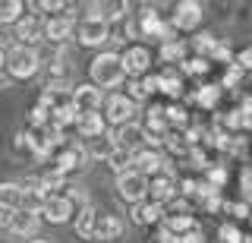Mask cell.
<instances>
[{
    "label": "cell",
    "mask_w": 252,
    "mask_h": 243,
    "mask_svg": "<svg viewBox=\"0 0 252 243\" xmlns=\"http://www.w3.org/2000/svg\"><path fill=\"white\" fill-rule=\"evenodd\" d=\"M114 186H117V196H120L129 208L148 199V177L136 174V171H126V174H120V177L114 180Z\"/></svg>",
    "instance_id": "7"
},
{
    "label": "cell",
    "mask_w": 252,
    "mask_h": 243,
    "mask_svg": "<svg viewBox=\"0 0 252 243\" xmlns=\"http://www.w3.org/2000/svg\"><path fill=\"white\" fill-rule=\"evenodd\" d=\"M123 237V218L110 215V211H98V221H94V243H117Z\"/></svg>",
    "instance_id": "14"
},
{
    "label": "cell",
    "mask_w": 252,
    "mask_h": 243,
    "mask_svg": "<svg viewBox=\"0 0 252 243\" xmlns=\"http://www.w3.org/2000/svg\"><path fill=\"white\" fill-rule=\"evenodd\" d=\"M230 211H233V218H249V206H246V202H233V206H230Z\"/></svg>",
    "instance_id": "36"
},
{
    "label": "cell",
    "mask_w": 252,
    "mask_h": 243,
    "mask_svg": "<svg viewBox=\"0 0 252 243\" xmlns=\"http://www.w3.org/2000/svg\"><path fill=\"white\" fill-rule=\"evenodd\" d=\"M94 221H98V208H94V206H85V208H79V211H76V218H73V231H76V237H79V240H89V243H92Z\"/></svg>",
    "instance_id": "22"
},
{
    "label": "cell",
    "mask_w": 252,
    "mask_h": 243,
    "mask_svg": "<svg viewBox=\"0 0 252 243\" xmlns=\"http://www.w3.org/2000/svg\"><path fill=\"white\" fill-rule=\"evenodd\" d=\"M13 152L16 155H29V139H26V130H19L13 136Z\"/></svg>",
    "instance_id": "33"
},
{
    "label": "cell",
    "mask_w": 252,
    "mask_h": 243,
    "mask_svg": "<svg viewBox=\"0 0 252 243\" xmlns=\"http://www.w3.org/2000/svg\"><path fill=\"white\" fill-rule=\"evenodd\" d=\"M0 38H3V29H0Z\"/></svg>",
    "instance_id": "41"
},
{
    "label": "cell",
    "mask_w": 252,
    "mask_h": 243,
    "mask_svg": "<svg viewBox=\"0 0 252 243\" xmlns=\"http://www.w3.org/2000/svg\"><path fill=\"white\" fill-rule=\"evenodd\" d=\"M220 85H211V82H205L199 92H195V101H199V104L205 107V111H215L218 107V101H220Z\"/></svg>",
    "instance_id": "29"
},
{
    "label": "cell",
    "mask_w": 252,
    "mask_h": 243,
    "mask_svg": "<svg viewBox=\"0 0 252 243\" xmlns=\"http://www.w3.org/2000/svg\"><path fill=\"white\" fill-rule=\"evenodd\" d=\"M0 206L3 208H22V186L16 180H3L0 183Z\"/></svg>",
    "instance_id": "26"
},
{
    "label": "cell",
    "mask_w": 252,
    "mask_h": 243,
    "mask_svg": "<svg viewBox=\"0 0 252 243\" xmlns=\"http://www.w3.org/2000/svg\"><path fill=\"white\" fill-rule=\"evenodd\" d=\"M129 215H132V221H136L139 227H158V224L164 221V206L145 199V202H139V206H132Z\"/></svg>",
    "instance_id": "21"
},
{
    "label": "cell",
    "mask_w": 252,
    "mask_h": 243,
    "mask_svg": "<svg viewBox=\"0 0 252 243\" xmlns=\"http://www.w3.org/2000/svg\"><path fill=\"white\" fill-rule=\"evenodd\" d=\"M240 111L246 114V117H252V92H249V95H243V107H240Z\"/></svg>",
    "instance_id": "37"
},
{
    "label": "cell",
    "mask_w": 252,
    "mask_h": 243,
    "mask_svg": "<svg viewBox=\"0 0 252 243\" xmlns=\"http://www.w3.org/2000/svg\"><path fill=\"white\" fill-rule=\"evenodd\" d=\"M186 51H189V48H186V41L173 35V38H167V41H161V44H158L155 60H158L161 67H180V64L186 60Z\"/></svg>",
    "instance_id": "19"
},
{
    "label": "cell",
    "mask_w": 252,
    "mask_h": 243,
    "mask_svg": "<svg viewBox=\"0 0 252 243\" xmlns=\"http://www.w3.org/2000/svg\"><path fill=\"white\" fill-rule=\"evenodd\" d=\"M139 114V107L132 104L129 98L123 95V92H110L104 95V104H101V117H104L107 130H117V127H126V123H132Z\"/></svg>",
    "instance_id": "5"
},
{
    "label": "cell",
    "mask_w": 252,
    "mask_h": 243,
    "mask_svg": "<svg viewBox=\"0 0 252 243\" xmlns=\"http://www.w3.org/2000/svg\"><path fill=\"white\" fill-rule=\"evenodd\" d=\"M249 76H252V73H249Z\"/></svg>",
    "instance_id": "42"
},
{
    "label": "cell",
    "mask_w": 252,
    "mask_h": 243,
    "mask_svg": "<svg viewBox=\"0 0 252 243\" xmlns=\"http://www.w3.org/2000/svg\"><path fill=\"white\" fill-rule=\"evenodd\" d=\"M41 69L47 73V85H69V76H73V67L66 60V51H57L47 64H41Z\"/></svg>",
    "instance_id": "20"
},
{
    "label": "cell",
    "mask_w": 252,
    "mask_h": 243,
    "mask_svg": "<svg viewBox=\"0 0 252 243\" xmlns=\"http://www.w3.org/2000/svg\"><path fill=\"white\" fill-rule=\"evenodd\" d=\"M233 67H240L243 73H252V44H246V48H243L240 54H236V57L230 60Z\"/></svg>",
    "instance_id": "31"
},
{
    "label": "cell",
    "mask_w": 252,
    "mask_h": 243,
    "mask_svg": "<svg viewBox=\"0 0 252 243\" xmlns=\"http://www.w3.org/2000/svg\"><path fill=\"white\" fill-rule=\"evenodd\" d=\"M29 243H51V240H44V237H32Z\"/></svg>",
    "instance_id": "39"
},
{
    "label": "cell",
    "mask_w": 252,
    "mask_h": 243,
    "mask_svg": "<svg viewBox=\"0 0 252 243\" xmlns=\"http://www.w3.org/2000/svg\"><path fill=\"white\" fill-rule=\"evenodd\" d=\"M76 35V16L73 13H60V16H51L44 19V41L47 44H57V48H63L66 41H73Z\"/></svg>",
    "instance_id": "11"
},
{
    "label": "cell",
    "mask_w": 252,
    "mask_h": 243,
    "mask_svg": "<svg viewBox=\"0 0 252 243\" xmlns=\"http://www.w3.org/2000/svg\"><path fill=\"white\" fill-rule=\"evenodd\" d=\"M41 54L35 48H22V44H10L6 48V67H3V76L13 82H29L41 73Z\"/></svg>",
    "instance_id": "2"
},
{
    "label": "cell",
    "mask_w": 252,
    "mask_h": 243,
    "mask_svg": "<svg viewBox=\"0 0 252 243\" xmlns=\"http://www.w3.org/2000/svg\"><path fill=\"white\" fill-rule=\"evenodd\" d=\"M158 95H164V98H167V104H170V101H180V98H183V76H180V69L177 67H161V69H158Z\"/></svg>",
    "instance_id": "15"
},
{
    "label": "cell",
    "mask_w": 252,
    "mask_h": 243,
    "mask_svg": "<svg viewBox=\"0 0 252 243\" xmlns=\"http://www.w3.org/2000/svg\"><path fill=\"white\" fill-rule=\"evenodd\" d=\"M22 16H26V3L22 0H0V29L16 26Z\"/></svg>",
    "instance_id": "25"
},
{
    "label": "cell",
    "mask_w": 252,
    "mask_h": 243,
    "mask_svg": "<svg viewBox=\"0 0 252 243\" xmlns=\"http://www.w3.org/2000/svg\"><path fill=\"white\" fill-rule=\"evenodd\" d=\"M152 243H180V237H177V234H170L164 224H158L155 234H152Z\"/></svg>",
    "instance_id": "32"
},
{
    "label": "cell",
    "mask_w": 252,
    "mask_h": 243,
    "mask_svg": "<svg viewBox=\"0 0 252 243\" xmlns=\"http://www.w3.org/2000/svg\"><path fill=\"white\" fill-rule=\"evenodd\" d=\"M13 215H16V211L13 208H3V206H0V231H10V224H13Z\"/></svg>",
    "instance_id": "35"
},
{
    "label": "cell",
    "mask_w": 252,
    "mask_h": 243,
    "mask_svg": "<svg viewBox=\"0 0 252 243\" xmlns=\"http://www.w3.org/2000/svg\"><path fill=\"white\" fill-rule=\"evenodd\" d=\"M186 48H192V51H195V57H202V60H208V64H211L215 51L220 48V38H215L211 32H195V35H192V41H189Z\"/></svg>",
    "instance_id": "23"
},
{
    "label": "cell",
    "mask_w": 252,
    "mask_h": 243,
    "mask_svg": "<svg viewBox=\"0 0 252 243\" xmlns=\"http://www.w3.org/2000/svg\"><path fill=\"white\" fill-rule=\"evenodd\" d=\"M38 227H41V218H38V211H29V208H16L13 215V224L6 234H13L16 240H32L38 234Z\"/></svg>",
    "instance_id": "18"
},
{
    "label": "cell",
    "mask_w": 252,
    "mask_h": 243,
    "mask_svg": "<svg viewBox=\"0 0 252 243\" xmlns=\"http://www.w3.org/2000/svg\"><path fill=\"white\" fill-rule=\"evenodd\" d=\"M107 168L114 171V177H120V174H126V171H132V155L129 152H123V148H114V152L107 155Z\"/></svg>",
    "instance_id": "28"
},
{
    "label": "cell",
    "mask_w": 252,
    "mask_h": 243,
    "mask_svg": "<svg viewBox=\"0 0 252 243\" xmlns=\"http://www.w3.org/2000/svg\"><path fill=\"white\" fill-rule=\"evenodd\" d=\"M120 64H123L126 79H145L155 69V51L142 41H132L120 51Z\"/></svg>",
    "instance_id": "4"
},
{
    "label": "cell",
    "mask_w": 252,
    "mask_h": 243,
    "mask_svg": "<svg viewBox=\"0 0 252 243\" xmlns=\"http://www.w3.org/2000/svg\"><path fill=\"white\" fill-rule=\"evenodd\" d=\"M38 218H41V221H47V224H69V221L76 218V206H73V202H69L63 193L47 196L44 206L38 208Z\"/></svg>",
    "instance_id": "10"
},
{
    "label": "cell",
    "mask_w": 252,
    "mask_h": 243,
    "mask_svg": "<svg viewBox=\"0 0 252 243\" xmlns=\"http://www.w3.org/2000/svg\"><path fill=\"white\" fill-rule=\"evenodd\" d=\"M148 199L167 208L170 202L177 199V177H173V174H158V177H152V180H148Z\"/></svg>",
    "instance_id": "17"
},
{
    "label": "cell",
    "mask_w": 252,
    "mask_h": 243,
    "mask_svg": "<svg viewBox=\"0 0 252 243\" xmlns=\"http://www.w3.org/2000/svg\"><path fill=\"white\" fill-rule=\"evenodd\" d=\"M85 145V155H89V161H107V155L114 152V136H110V130L104 133V136L92 139V142H82Z\"/></svg>",
    "instance_id": "24"
},
{
    "label": "cell",
    "mask_w": 252,
    "mask_h": 243,
    "mask_svg": "<svg viewBox=\"0 0 252 243\" xmlns=\"http://www.w3.org/2000/svg\"><path fill=\"white\" fill-rule=\"evenodd\" d=\"M246 237H249V243H252V234H246Z\"/></svg>",
    "instance_id": "40"
},
{
    "label": "cell",
    "mask_w": 252,
    "mask_h": 243,
    "mask_svg": "<svg viewBox=\"0 0 252 243\" xmlns=\"http://www.w3.org/2000/svg\"><path fill=\"white\" fill-rule=\"evenodd\" d=\"M218 237H220V243H249V237L240 231V224H236V221H227V224H220Z\"/></svg>",
    "instance_id": "30"
},
{
    "label": "cell",
    "mask_w": 252,
    "mask_h": 243,
    "mask_svg": "<svg viewBox=\"0 0 252 243\" xmlns=\"http://www.w3.org/2000/svg\"><path fill=\"white\" fill-rule=\"evenodd\" d=\"M177 69H180V76H183V79H199V76H208L211 64H208V60H202V57H186Z\"/></svg>",
    "instance_id": "27"
},
{
    "label": "cell",
    "mask_w": 252,
    "mask_h": 243,
    "mask_svg": "<svg viewBox=\"0 0 252 243\" xmlns=\"http://www.w3.org/2000/svg\"><path fill=\"white\" fill-rule=\"evenodd\" d=\"M89 82L94 89L107 92V89H123L126 73L120 64V51H98L89 60Z\"/></svg>",
    "instance_id": "1"
},
{
    "label": "cell",
    "mask_w": 252,
    "mask_h": 243,
    "mask_svg": "<svg viewBox=\"0 0 252 243\" xmlns=\"http://www.w3.org/2000/svg\"><path fill=\"white\" fill-rule=\"evenodd\" d=\"M202 16H205V6L199 0H180L173 6V16L167 19L173 32H195L202 26Z\"/></svg>",
    "instance_id": "8"
},
{
    "label": "cell",
    "mask_w": 252,
    "mask_h": 243,
    "mask_svg": "<svg viewBox=\"0 0 252 243\" xmlns=\"http://www.w3.org/2000/svg\"><path fill=\"white\" fill-rule=\"evenodd\" d=\"M13 44H22V48H35L44 41V19L38 16V13H26L19 22L13 26Z\"/></svg>",
    "instance_id": "9"
},
{
    "label": "cell",
    "mask_w": 252,
    "mask_h": 243,
    "mask_svg": "<svg viewBox=\"0 0 252 243\" xmlns=\"http://www.w3.org/2000/svg\"><path fill=\"white\" fill-rule=\"evenodd\" d=\"M85 164H89V155H85L82 142H63L57 152L47 158V171L66 180V177L79 174V171H85Z\"/></svg>",
    "instance_id": "3"
},
{
    "label": "cell",
    "mask_w": 252,
    "mask_h": 243,
    "mask_svg": "<svg viewBox=\"0 0 252 243\" xmlns=\"http://www.w3.org/2000/svg\"><path fill=\"white\" fill-rule=\"evenodd\" d=\"M3 67H6V51L0 48V76H3Z\"/></svg>",
    "instance_id": "38"
},
{
    "label": "cell",
    "mask_w": 252,
    "mask_h": 243,
    "mask_svg": "<svg viewBox=\"0 0 252 243\" xmlns=\"http://www.w3.org/2000/svg\"><path fill=\"white\" fill-rule=\"evenodd\" d=\"M110 136H114V145L117 148H123V152H129V155L139 152V148H145V130H142L139 120L126 123V127L110 130Z\"/></svg>",
    "instance_id": "13"
},
{
    "label": "cell",
    "mask_w": 252,
    "mask_h": 243,
    "mask_svg": "<svg viewBox=\"0 0 252 243\" xmlns=\"http://www.w3.org/2000/svg\"><path fill=\"white\" fill-rule=\"evenodd\" d=\"M73 38L82 48H104L107 41H114V29L98 16H82V19H76V35Z\"/></svg>",
    "instance_id": "6"
},
{
    "label": "cell",
    "mask_w": 252,
    "mask_h": 243,
    "mask_svg": "<svg viewBox=\"0 0 252 243\" xmlns=\"http://www.w3.org/2000/svg\"><path fill=\"white\" fill-rule=\"evenodd\" d=\"M73 130L82 142H92V139H98V136L107 133V123H104V117H101V111H89V114H76Z\"/></svg>",
    "instance_id": "16"
},
{
    "label": "cell",
    "mask_w": 252,
    "mask_h": 243,
    "mask_svg": "<svg viewBox=\"0 0 252 243\" xmlns=\"http://www.w3.org/2000/svg\"><path fill=\"white\" fill-rule=\"evenodd\" d=\"M69 101H73V111L76 114H89V111H101L104 104V92L94 89L92 82H79L69 89Z\"/></svg>",
    "instance_id": "12"
},
{
    "label": "cell",
    "mask_w": 252,
    "mask_h": 243,
    "mask_svg": "<svg viewBox=\"0 0 252 243\" xmlns=\"http://www.w3.org/2000/svg\"><path fill=\"white\" fill-rule=\"evenodd\" d=\"M180 243H205V234H202V227H192V231H186L183 237H180Z\"/></svg>",
    "instance_id": "34"
}]
</instances>
